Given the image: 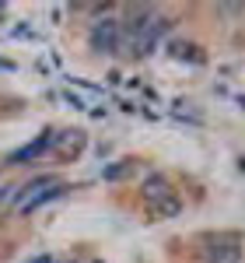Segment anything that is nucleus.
<instances>
[{
	"instance_id": "obj_1",
	"label": "nucleus",
	"mask_w": 245,
	"mask_h": 263,
	"mask_svg": "<svg viewBox=\"0 0 245 263\" xmlns=\"http://www.w3.org/2000/svg\"><path fill=\"white\" fill-rule=\"evenodd\" d=\"M56 193H63L60 179H53V176H46V179H35L32 186H28V193H25V197H18V211H21V214H28L32 207H39V203L53 200Z\"/></svg>"
},
{
	"instance_id": "obj_2",
	"label": "nucleus",
	"mask_w": 245,
	"mask_h": 263,
	"mask_svg": "<svg viewBox=\"0 0 245 263\" xmlns=\"http://www.w3.org/2000/svg\"><path fill=\"white\" fill-rule=\"evenodd\" d=\"M91 46L98 49V53H112L116 46H119V21L116 18H102L95 25V32H91Z\"/></svg>"
},
{
	"instance_id": "obj_3",
	"label": "nucleus",
	"mask_w": 245,
	"mask_h": 263,
	"mask_svg": "<svg viewBox=\"0 0 245 263\" xmlns=\"http://www.w3.org/2000/svg\"><path fill=\"white\" fill-rule=\"evenodd\" d=\"M49 144H53V137L46 134V137H39V141L25 144L21 151H14V155H11V162H14V165H28V162H32V158H39V155H42V151H46V147H49Z\"/></svg>"
},
{
	"instance_id": "obj_4",
	"label": "nucleus",
	"mask_w": 245,
	"mask_h": 263,
	"mask_svg": "<svg viewBox=\"0 0 245 263\" xmlns=\"http://www.w3.org/2000/svg\"><path fill=\"white\" fill-rule=\"evenodd\" d=\"M144 193H147V200H165L168 197V182H165V176H151V179L144 182Z\"/></svg>"
},
{
	"instance_id": "obj_5",
	"label": "nucleus",
	"mask_w": 245,
	"mask_h": 263,
	"mask_svg": "<svg viewBox=\"0 0 245 263\" xmlns=\"http://www.w3.org/2000/svg\"><path fill=\"white\" fill-rule=\"evenodd\" d=\"M81 147H84V134H81V130H70V141H67V137L60 141V151L67 155V158H74Z\"/></svg>"
},
{
	"instance_id": "obj_6",
	"label": "nucleus",
	"mask_w": 245,
	"mask_h": 263,
	"mask_svg": "<svg viewBox=\"0 0 245 263\" xmlns=\"http://www.w3.org/2000/svg\"><path fill=\"white\" fill-rule=\"evenodd\" d=\"M18 200V186H0V211Z\"/></svg>"
},
{
	"instance_id": "obj_7",
	"label": "nucleus",
	"mask_w": 245,
	"mask_h": 263,
	"mask_svg": "<svg viewBox=\"0 0 245 263\" xmlns=\"http://www.w3.org/2000/svg\"><path fill=\"white\" fill-rule=\"evenodd\" d=\"M154 211H158V214H175V211H179V200H175V197H165V200L154 203Z\"/></svg>"
},
{
	"instance_id": "obj_8",
	"label": "nucleus",
	"mask_w": 245,
	"mask_h": 263,
	"mask_svg": "<svg viewBox=\"0 0 245 263\" xmlns=\"http://www.w3.org/2000/svg\"><path fill=\"white\" fill-rule=\"evenodd\" d=\"M126 172H130V168H126V165H112V168H109V172H105V176H109V179H119V176H126Z\"/></svg>"
},
{
	"instance_id": "obj_9",
	"label": "nucleus",
	"mask_w": 245,
	"mask_h": 263,
	"mask_svg": "<svg viewBox=\"0 0 245 263\" xmlns=\"http://www.w3.org/2000/svg\"><path fill=\"white\" fill-rule=\"evenodd\" d=\"M32 263H53V260H49V256H39V260H32Z\"/></svg>"
}]
</instances>
